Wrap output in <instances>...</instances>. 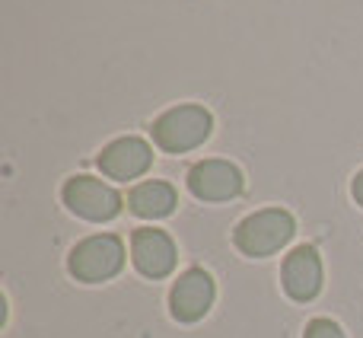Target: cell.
I'll list each match as a JSON object with an SVG mask.
<instances>
[{"instance_id": "1", "label": "cell", "mask_w": 363, "mask_h": 338, "mask_svg": "<svg viewBox=\"0 0 363 338\" xmlns=\"http://www.w3.org/2000/svg\"><path fill=\"white\" fill-rule=\"evenodd\" d=\"M213 119L204 106H176L153 121V141L166 153H185L211 138Z\"/></svg>"}, {"instance_id": "2", "label": "cell", "mask_w": 363, "mask_h": 338, "mask_svg": "<svg viewBox=\"0 0 363 338\" xmlns=\"http://www.w3.org/2000/svg\"><path fill=\"white\" fill-rule=\"evenodd\" d=\"M294 233H296V224L284 207H264V211H255L252 217H245L236 227L233 239H236V246L245 256L262 258L284 249L294 239Z\"/></svg>"}, {"instance_id": "3", "label": "cell", "mask_w": 363, "mask_h": 338, "mask_svg": "<svg viewBox=\"0 0 363 338\" xmlns=\"http://www.w3.org/2000/svg\"><path fill=\"white\" fill-rule=\"evenodd\" d=\"M125 265V243H121L115 233H99V236H89L83 243L74 246L67 258V268L77 281H108L115 278Z\"/></svg>"}, {"instance_id": "4", "label": "cell", "mask_w": 363, "mask_h": 338, "mask_svg": "<svg viewBox=\"0 0 363 338\" xmlns=\"http://www.w3.org/2000/svg\"><path fill=\"white\" fill-rule=\"evenodd\" d=\"M64 205L74 214H80L83 220H112L121 211V195L112 185H106L102 179L93 175H74L64 185Z\"/></svg>"}, {"instance_id": "5", "label": "cell", "mask_w": 363, "mask_h": 338, "mask_svg": "<svg viewBox=\"0 0 363 338\" xmlns=\"http://www.w3.org/2000/svg\"><path fill=\"white\" fill-rule=\"evenodd\" d=\"M213 278L204 268H188L185 275H179V281L172 284L169 307L172 316L179 322H198L204 320V313L213 307Z\"/></svg>"}, {"instance_id": "6", "label": "cell", "mask_w": 363, "mask_h": 338, "mask_svg": "<svg viewBox=\"0 0 363 338\" xmlns=\"http://www.w3.org/2000/svg\"><path fill=\"white\" fill-rule=\"evenodd\" d=\"M188 188L201 201H230L242 192V173L226 160H204V163L191 166Z\"/></svg>"}, {"instance_id": "7", "label": "cell", "mask_w": 363, "mask_h": 338, "mask_svg": "<svg viewBox=\"0 0 363 338\" xmlns=\"http://www.w3.org/2000/svg\"><path fill=\"white\" fill-rule=\"evenodd\" d=\"M131 258L140 275L166 278L176 268V243L169 239V233L153 230V227H140L131 236Z\"/></svg>"}, {"instance_id": "8", "label": "cell", "mask_w": 363, "mask_h": 338, "mask_svg": "<svg viewBox=\"0 0 363 338\" xmlns=\"http://www.w3.org/2000/svg\"><path fill=\"white\" fill-rule=\"evenodd\" d=\"M153 163V151L144 138H118L99 153V169L108 175V179H138L144 175Z\"/></svg>"}, {"instance_id": "9", "label": "cell", "mask_w": 363, "mask_h": 338, "mask_svg": "<svg viewBox=\"0 0 363 338\" xmlns=\"http://www.w3.org/2000/svg\"><path fill=\"white\" fill-rule=\"evenodd\" d=\"M284 290L296 303H309L322 290V258L313 246H296L284 258Z\"/></svg>"}, {"instance_id": "10", "label": "cell", "mask_w": 363, "mask_h": 338, "mask_svg": "<svg viewBox=\"0 0 363 338\" xmlns=\"http://www.w3.org/2000/svg\"><path fill=\"white\" fill-rule=\"evenodd\" d=\"M128 207H131L138 217H150V220L166 217V214H172V207H176V188L160 179L140 182V185H134L131 195H128Z\"/></svg>"}, {"instance_id": "11", "label": "cell", "mask_w": 363, "mask_h": 338, "mask_svg": "<svg viewBox=\"0 0 363 338\" xmlns=\"http://www.w3.org/2000/svg\"><path fill=\"white\" fill-rule=\"evenodd\" d=\"M303 338H345V332L332 320H313L306 326V332H303Z\"/></svg>"}, {"instance_id": "12", "label": "cell", "mask_w": 363, "mask_h": 338, "mask_svg": "<svg viewBox=\"0 0 363 338\" xmlns=\"http://www.w3.org/2000/svg\"><path fill=\"white\" fill-rule=\"evenodd\" d=\"M354 198H357V205H363V169L357 173V179H354Z\"/></svg>"}]
</instances>
